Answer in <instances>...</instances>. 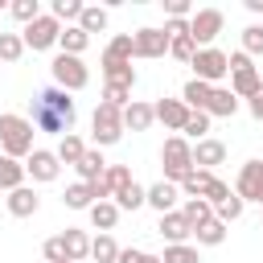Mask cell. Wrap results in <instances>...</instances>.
I'll return each mask as SVG.
<instances>
[{"mask_svg": "<svg viewBox=\"0 0 263 263\" xmlns=\"http://www.w3.org/2000/svg\"><path fill=\"white\" fill-rule=\"evenodd\" d=\"M189 115H193V111H189V107H185L181 99H160V103H156V119H160V123H164L168 132H181Z\"/></svg>", "mask_w": 263, "mask_h": 263, "instance_id": "cell-17", "label": "cell"}, {"mask_svg": "<svg viewBox=\"0 0 263 263\" xmlns=\"http://www.w3.org/2000/svg\"><path fill=\"white\" fill-rule=\"evenodd\" d=\"M234 193H238L242 201H259V205H263V160H247V164L238 168Z\"/></svg>", "mask_w": 263, "mask_h": 263, "instance_id": "cell-12", "label": "cell"}, {"mask_svg": "<svg viewBox=\"0 0 263 263\" xmlns=\"http://www.w3.org/2000/svg\"><path fill=\"white\" fill-rule=\"evenodd\" d=\"M90 259H95V263H119V242H115L111 234L90 238Z\"/></svg>", "mask_w": 263, "mask_h": 263, "instance_id": "cell-32", "label": "cell"}, {"mask_svg": "<svg viewBox=\"0 0 263 263\" xmlns=\"http://www.w3.org/2000/svg\"><path fill=\"white\" fill-rule=\"evenodd\" d=\"M99 197H95V185L90 181H78V185H70L66 193H62V205L66 210H90Z\"/></svg>", "mask_w": 263, "mask_h": 263, "instance_id": "cell-24", "label": "cell"}, {"mask_svg": "<svg viewBox=\"0 0 263 263\" xmlns=\"http://www.w3.org/2000/svg\"><path fill=\"white\" fill-rule=\"evenodd\" d=\"M53 152H58V160H62V164H74V168H78V160L86 156V144L70 132V136H62V140H58V148H53Z\"/></svg>", "mask_w": 263, "mask_h": 263, "instance_id": "cell-29", "label": "cell"}, {"mask_svg": "<svg viewBox=\"0 0 263 263\" xmlns=\"http://www.w3.org/2000/svg\"><path fill=\"white\" fill-rule=\"evenodd\" d=\"M160 164H164V181L185 185V177L197 168V164H193V144H189L185 136H168L164 148H160Z\"/></svg>", "mask_w": 263, "mask_h": 263, "instance_id": "cell-3", "label": "cell"}, {"mask_svg": "<svg viewBox=\"0 0 263 263\" xmlns=\"http://www.w3.org/2000/svg\"><path fill=\"white\" fill-rule=\"evenodd\" d=\"M189 66H193V78H201V82H210V86H214L218 78H226V74H230V53H222V49H214V45H210V49H197V58H193Z\"/></svg>", "mask_w": 263, "mask_h": 263, "instance_id": "cell-9", "label": "cell"}, {"mask_svg": "<svg viewBox=\"0 0 263 263\" xmlns=\"http://www.w3.org/2000/svg\"><path fill=\"white\" fill-rule=\"evenodd\" d=\"M156 230L168 238V247H177V242H189V238H193V226L185 222V214H181V210L160 214V226H156Z\"/></svg>", "mask_w": 263, "mask_h": 263, "instance_id": "cell-16", "label": "cell"}, {"mask_svg": "<svg viewBox=\"0 0 263 263\" xmlns=\"http://www.w3.org/2000/svg\"><path fill=\"white\" fill-rule=\"evenodd\" d=\"M0 152L12 156V160H21V156L29 160V152H33V123L25 115H12V111L0 115Z\"/></svg>", "mask_w": 263, "mask_h": 263, "instance_id": "cell-2", "label": "cell"}, {"mask_svg": "<svg viewBox=\"0 0 263 263\" xmlns=\"http://www.w3.org/2000/svg\"><path fill=\"white\" fill-rule=\"evenodd\" d=\"M25 173L33 177V181H58V173H62V160H58V152H49V148H33L29 152V160H25Z\"/></svg>", "mask_w": 263, "mask_h": 263, "instance_id": "cell-11", "label": "cell"}, {"mask_svg": "<svg viewBox=\"0 0 263 263\" xmlns=\"http://www.w3.org/2000/svg\"><path fill=\"white\" fill-rule=\"evenodd\" d=\"M90 132H95V144L99 148H111V144H119L123 140V111L119 107H111V103H99L95 107V115H90Z\"/></svg>", "mask_w": 263, "mask_h": 263, "instance_id": "cell-4", "label": "cell"}, {"mask_svg": "<svg viewBox=\"0 0 263 263\" xmlns=\"http://www.w3.org/2000/svg\"><path fill=\"white\" fill-rule=\"evenodd\" d=\"M74 119H78V107H74L70 90H62V86H45V90H37V95H33V111H29V123H33L37 132L70 136Z\"/></svg>", "mask_w": 263, "mask_h": 263, "instance_id": "cell-1", "label": "cell"}, {"mask_svg": "<svg viewBox=\"0 0 263 263\" xmlns=\"http://www.w3.org/2000/svg\"><path fill=\"white\" fill-rule=\"evenodd\" d=\"M222 160H226V144H222V140H210V136H205V140L193 144V164H197V168L214 173V164H222Z\"/></svg>", "mask_w": 263, "mask_h": 263, "instance_id": "cell-14", "label": "cell"}, {"mask_svg": "<svg viewBox=\"0 0 263 263\" xmlns=\"http://www.w3.org/2000/svg\"><path fill=\"white\" fill-rule=\"evenodd\" d=\"M78 29H82V33H103V29H107V8L86 4V8H82V16H78Z\"/></svg>", "mask_w": 263, "mask_h": 263, "instance_id": "cell-33", "label": "cell"}, {"mask_svg": "<svg viewBox=\"0 0 263 263\" xmlns=\"http://www.w3.org/2000/svg\"><path fill=\"white\" fill-rule=\"evenodd\" d=\"M62 242H66V259L70 263H82V259H90V238H86V230H62Z\"/></svg>", "mask_w": 263, "mask_h": 263, "instance_id": "cell-26", "label": "cell"}, {"mask_svg": "<svg viewBox=\"0 0 263 263\" xmlns=\"http://www.w3.org/2000/svg\"><path fill=\"white\" fill-rule=\"evenodd\" d=\"M247 107H251V115H255V119L263 123V86H259V90H255V95L247 99Z\"/></svg>", "mask_w": 263, "mask_h": 263, "instance_id": "cell-49", "label": "cell"}, {"mask_svg": "<svg viewBox=\"0 0 263 263\" xmlns=\"http://www.w3.org/2000/svg\"><path fill=\"white\" fill-rule=\"evenodd\" d=\"M214 181H218L214 173H205V168H193V173L185 177V185H181V197H205Z\"/></svg>", "mask_w": 263, "mask_h": 263, "instance_id": "cell-31", "label": "cell"}, {"mask_svg": "<svg viewBox=\"0 0 263 263\" xmlns=\"http://www.w3.org/2000/svg\"><path fill=\"white\" fill-rule=\"evenodd\" d=\"M21 53H25L21 33H0V62H21Z\"/></svg>", "mask_w": 263, "mask_h": 263, "instance_id": "cell-39", "label": "cell"}, {"mask_svg": "<svg viewBox=\"0 0 263 263\" xmlns=\"http://www.w3.org/2000/svg\"><path fill=\"white\" fill-rule=\"evenodd\" d=\"M103 78L115 82V86H136V70H132V62H119V58H107V53H103Z\"/></svg>", "mask_w": 263, "mask_h": 263, "instance_id": "cell-23", "label": "cell"}, {"mask_svg": "<svg viewBox=\"0 0 263 263\" xmlns=\"http://www.w3.org/2000/svg\"><path fill=\"white\" fill-rule=\"evenodd\" d=\"M58 37H62V25H58L49 12H41L33 25H25V29H21V41H25V49H33V53H41V49L58 45Z\"/></svg>", "mask_w": 263, "mask_h": 263, "instance_id": "cell-7", "label": "cell"}, {"mask_svg": "<svg viewBox=\"0 0 263 263\" xmlns=\"http://www.w3.org/2000/svg\"><path fill=\"white\" fill-rule=\"evenodd\" d=\"M37 210H41V197H37V189L21 185V189H12V193H8V214H12V218H33Z\"/></svg>", "mask_w": 263, "mask_h": 263, "instance_id": "cell-18", "label": "cell"}, {"mask_svg": "<svg viewBox=\"0 0 263 263\" xmlns=\"http://www.w3.org/2000/svg\"><path fill=\"white\" fill-rule=\"evenodd\" d=\"M152 123H156V107H152V103L132 99V107L123 111V127H132V132H148Z\"/></svg>", "mask_w": 263, "mask_h": 263, "instance_id": "cell-20", "label": "cell"}, {"mask_svg": "<svg viewBox=\"0 0 263 263\" xmlns=\"http://www.w3.org/2000/svg\"><path fill=\"white\" fill-rule=\"evenodd\" d=\"M103 173H107V160H103V152H99V148H86V156L78 160V177L95 185V181H99Z\"/></svg>", "mask_w": 263, "mask_h": 263, "instance_id": "cell-30", "label": "cell"}, {"mask_svg": "<svg viewBox=\"0 0 263 263\" xmlns=\"http://www.w3.org/2000/svg\"><path fill=\"white\" fill-rule=\"evenodd\" d=\"M8 12H12L21 25H33V21L41 16V4H37V0H12V8H8Z\"/></svg>", "mask_w": 263, "mask_h": 263, "instance_id": "cell-42", "label": "cell"}, {"mask_svg": "<svg viewBox=\"0 0 263 263\" xmlns=\"http://www.w3.org/2000/svg\"><path fill=\"white\" fill-rule=\"evenodd\" d=\"M25 177H29V173H25V164L0 152V189H8V193H12V189H21V185H25Z\"/></svg>", "mask_w": 263, "mask_h": 263, "instance_id": "cell-27", "label": "cell"}, {"mask_svg": "<svg viewBox=\"0 0 263 263\" xmlns=\"http://www.w3.org/2000/svg\"><path fill=\"white\" fill-rule=\"evenodd\" d=\"M103 53H107V58H119V62H132V37H127V33L111 37V45H107Z\"/></svg>", "mask_w": 263, "mask_h": 263, "instance_id": "cell-44", "label": "cell"}, {"mask_svg": "<svg viewBox=\"0 0 263 263\" xmlns=\"http://www.w3.org/2000/svg\"><path fill=\"white\" fill-rule=\"evenodd\" d=\"M103 103L127 111V107H132V86H115V82H107V86H103Z\"/></svg>", "mask_w": 263, "mask_h": 263, "instance_id": "cell-41", "label": "cell"}, {"mask_svg": "<svg viewBox=\"0 0 263 263\" xmlns=\"http://www.w3.org/2000/svg\"><path fill=\"white\" fill-rule=\"evenodd\" d=\"M193 238H197V247H222L226 242V222H205L201 230H193Z\"/></svg>", "mask_w": 263, "mask_h": 263, "instance_id": "cell-34", "label": "cell"}, {"mask_svg": "<svg viewBox=\"0 0 263 263\" xmlns=\"http://www.w3.org/2000/svg\"><path fill=\"white\" fill-rule=\"evenodd\" d=\"M164 33H168V37H189V21H168Z\"/></svg>", "mask_w": 263, "mask_h": 263, "instance_id": "cell-50", "label": "cell"}, {"mask_svg": "<svg viewBox=\"0 0 263 263\" xmlns=\"http://www.w3.org/2000/svg\"><path fill=\"white\" fill-rule=\"evenodd\" d=\"M115 205H119V210H140V205H148V189L132 181L127 189H119V197H115Z\"/></svg>", "mask_w": 263, "mask_h": 263, "instance_id": "cell-35", "label": "cell"}, {"mask_svg": "<svg viewBox=\"0 0 263 263\" xmlns=\"http://www.w3.org/2000/svg\"><path fill=\"white\" fill-rule=\"evenodd\" d=\"M82 8H86L82 0H53V4H49V16H53L58 25H62V21H78Z\"/></svg>", "mask_w": 263, "mask_h": 263, "instance_id": "cell-36", "label": "cell"}, {"mask_svg": "<svg viewBox=\"0 0 263 263\" xmlns=\"http://www.w3.org/2000/svg\"><path fill=\"white\" fill-rule=\"evenodd\" d=\"M181 214H185V222H189L193 230H201L205 222H214V205H210L205 197H185V205H181Z\"/></svg>", "mask_w": 263, "mask_h": 263, "instance_id": "cell-25", "label": "cell"}, {"mask_svg": "<svg viewBox=\"0 0 263 263\" xmlns=\"http://www.w3.org/2000/svg\"><path fill=\"white\" fill-rule=\"evenodd\" d=\"M58 45H62V53H74V58H82V49L90 45V33H82L78 25H66V29H62V37H58Z\"/></svg>", "mask_w": 263, "mask_h": 263, "instance_id": "cell-28", "label": "cell"}, {"mask_svg": "<svg viewBox=\"0 0 263 263\" xmlns=\"http://www.w3.org/2000/svg\"><path fill=\"white\" fill-rule=\"evenodd\" d=\"M86 218H90V226H95L99 234H111L115 222H119V205H115V201H95V205L86 210Z\"/></svg>", "mask_w": 263, "mask_h": 263, "instance_id": "cell-21", "label": "cell"}, {"mask_svg": "<svg viewBox=\"0 0 263 263\" xmlns=\"http://www.w3.org/2000/svg\"><path fill=\"white\" fill-rule=\"evenodd\" d=\"M119 263H160V255H152V251H136V247H127V251H119Z\"/></svg>", "mask_w": 263, "mask_h": 263, "instance_id": "cell-47", "label": "cell"}, {"mask_svg": "<svg viewBox=\"0 0 263 263\" xmlns=\"http://www.w3.org/2000/svg\"><path fill=\"white\" fill-rule=\"evenodd\" d=\"M242 53H263V25H247L242 29Z\"/></svg>", "mask_w": 263, "mask_h": 263, "instance_id": "cell-43", "label": "cell"}, {"mask_svg": "<svg viewBox=\"0 0 263 263\" xmlns=\"http://www.w3.org/2000/svg\"><path fill=\"white\" fill-rule=\"evenodd\" d=\"M168 45H173V37L164 33V29H136L132 33V58H164L168 53Z\"/></svg>", "mask_w": 263, "mask_h": 263, "instance_id": "cell-10", "label": "cell"}, {"mask_svg": "<svg viewBox=\"0 0 263 263\" xmlns=\"http://www.w3.org/2000/svg\"><path fill=\"white\" fill-rule=\"evenodd\" d=\"M181 132H185V140H193V144H197V140H205V132H210V115H205V111H193V115L185 119V127H181Z\"/></svg>", "mask_w": 263, "mask_h": 263, "instance_id": "cell-37", "label": "cell"}, {"mask_svg": "<svg viewBox=\"0 0 263 263\" xmlns=\"http://www.w3.org/2000/svg\"><path fill=\"white\" fill-rule=\"evenodd\" d=\"M49 70H53V82H58L62 90H70V95L90 82V70H86L82 58H74V53H58V58L49 62Z\"/></svg>", "mask_w": 263, "mask_h": 263, "instance_id": "cell-5", "label": "cell"}, {"mask_svg": "<svg viewBox=\"0 0 263 263\" xmlns=\"http://www.w3.org/2000/svg\"><path fill=\"white\" fill-rule=\"evenodd\" d=\"M164 12H168V21H189V0H164Z\"/></svg>", "mask_w": 263, "mask_h": 263, "instance_id": "cell-48", "label": "cell"}, {"mask_svg": "<svg viewBox=\"0 0 263 263\" xmlns=\"http://www.w3.org/2000/svg\"><path fill=\"white\" fill-rule=\"evenodd\" d=\"M238 111V95L230 90V86H214V95H210V107H205V115L210 119H230Z\"/></svg>", "mask_w": 263, "mask_h": 263, "instance_id": "cell-19", "label": "cell"}, {"mask_svg": "<svg viewBox=\"0 0 263 263\" xmlns=\"http://www.w3.org/2000/svg\"><path fill=\"white\" fill-rule=\"evenodd\" d=\"M259 86H263V78H259V70L251 66V58H247L242 49L230 53V90H234L238 99H251Z\"/></svg>", "mask_w": 263, "mask_h": 263, "instance_id": "cell-8", "label": "cell"}, {"mask_svg": "<svg viewBox=\"0 0 263 263\" xmlns=\"http://www.w3.org/2000/svg\"><path fill=\"white\" fill-rule=\"evenodd\" d=\"M222 25H226L222 8H197V12L189 16V37H193V45H197V49H210L214 37L222 33Z\"/></svg>", "mask_w": 263, "mask_h": 263, "instance_id": "cell-6", "label": "cell"}, {"mask_svg": "<svg viewBox=\"0 0 263 263\" xmlns=\"http://www.w3.org/2000/svg\"><path fill=\"white\" fill-rule=\"evenodd\" d=\"M132 185V168L127 164H107V173L95 181V197L107 201V197H119V189Z\"/></svg>", "mask_w": 263, "mask_h": 263, "instance_id": "cell-13", "label": "cell"}, {"mask_svg": "<svg viewBox=\"0 0 263 263\" xmlns=\"http://www.w3.org/2000/svg\"><path fill=\"white\" fill-rule=\"evenodd\" d=\"M160 263H201V259H197V247H189V242H177V247H164Z\"/></svg>", "mask_w": 263, "mask_h": 263, "instance_id": "cell-40", "label": "cell"}, {"mask_svg": "<svg viewBox=\"0 0 263 263\" xmlns=\"http://www.w3.org/2000/svg\"><path fill=\"white\" fill-rule=\"evenodd\" d=\"M210 95H214V86H210V82L189 78V82H185V90H181V103H185L189 111H205V107H210Z\"/></svg>", "mask_w": 263, "mask_h": 263, "instance_id": "cell-22", "label": "cell"}, {"mask_svg": "<svg viewBox=\"0 0 263 263\" xmlns=\"http://www.w3.org/2000/svg\"><path fill=\"white\" fill-rule=\"evenodd\" d=\"M177 197H181V185H173V181L148 185V205H152L156 214H173V210H177Z\"/></svg>", "mask_w": 263, "mask_h": 263, "instance_id": "cell-15", "label": "cell"}, {"mask_svg": "<svg viewBox=\"0 0 263 263\" xmlns=\"http://www.w3.org/2000/svg\"><path fill=\"white\" fill-rule=\"evenodd\" d=\"M168 53H173L177 62H193V58H197V45H193V37H173Z\"/></svg>", "mask_w": 263, "mask_h": 263, "instance_id": "cell-45", "label": "cell"}, {"mask_svg": "<svg viewBox=\"0 0 263 263\" xmlns=\"http://www.w3.org/2000/svg\"><path fill=\"white\" fill-rule=\"evenodd\" d=\"M242 205H247V201H242V197H238V193H230V197H226V201H222V205H214V218H218V222H226V226H230V222H234V218H242Z\"/></svg>", "mask_w": 263, "mask_h": 263, "instance_id": "cell-38", "label": "cell"}, {"mask_svg": "<svg viewBox=\"0 0 263 263\" xmlns=\"http://www.w3.org/2000/svg\"><path fill=\"white\" fill-rule=\"evenodd\" d=\"M41 255H45L49 263H70V259H66V242H62V234H58V238H45Z\"/></svg>", "mask_w": 263, "mask_h": 263, "instance_id": "cell-46", "label": "cell"}]
</instances>
